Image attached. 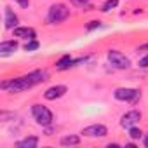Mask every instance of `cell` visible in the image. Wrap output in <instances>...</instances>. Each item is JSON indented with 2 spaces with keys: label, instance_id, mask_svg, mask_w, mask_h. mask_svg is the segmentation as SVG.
Segmentation results:
<instances>
[{
  "label": "cell",
  "instance_id": "8",
  "mask_svg": "<svg viewBox=\"0 0 148 148\" xmlns=\"http://www.w3.org/2000/svg\"><path fill=\"white\" fill-rule=\"evenodd\" d=\"M66 91H68L66 86H52V87H49V89L44 92V98L49 99V101H54V99L63 98V96L66 94Z\"/></svg>",
  "mask_w": 148,
  "mask_h": 148
},
{
  "label": "cell",
  "instance_id": "5",
  "mask_svg": "<svg viewBox=\"0 0 148 148\" xmlns=\"http://www.w3.org/2000/svg\"><path fill=\"white\" fill-rule=\"evenodd\" d=\"M108 61L119 70H127L131 66V59L125 54H122L120 51H113V49L108 51Z\"/></svg>",
  "mask_w": 148,
  "mask_h": 148
},
{
  "label": "cell",
  "instance_id": "18",
  "mask_svg": "<svg viewBox=\"0 0 148 148\" xmlns=\"http://www.w3.org/2000/svg\"><path fill=\"white\" fill-rule=\"evenodd\" d=\"M89 2H91V0H71V4L77 5V7H87Z\"/></svg>",
  "mask_w": 148,
  "mask_h": 148
},
{
  "label": "cell",
  "instance_id": "13",
  "mask_svg": "<svg viewBox=\"0 0 148 148\" xmlns=\"http://www.w3.org/2000/svg\"><path fill=\"white\" fill-rule=\"evenodd\" d=\"M59 143H61V146H77V145H80V138L75 134H66L61 138Z\"/></svg>",
  "mask_w": 148,
  "mask_h": 148
},
{
  "label": "cell",
  "instance_id": "1",
  "mask_svg": "<svg viewBox=\"0 0 148 148\" xmlns=\"http://www.w3.org/2000/svg\"><path fill=\"white\" fill-rule=\"evenodd\" d=\"M47 71L45 70H35V71H30L28 75H23V77H18V79H11V80H5L2 82V89L7 91V92H23L30 87H33L35 84H40L44 80H47Z\"/></svg>",
  "mask_w": 148,
  "mask_h": 148
},
{
  "label": "cell",
  "instance_id": "10",
  "mask_svg": "<svg viewBox=\"0 0 148 148\" xmlns=\"http://www.w3.org/2000/svg\"><path fill=\"white\" fill-rule=\"evenodd\" d=\"M14 37L25 38V40H33V38L37 37V33H35V30L30 28V26H18V28H14Z\"/></svg>",
  "mask_w": 148,
  "mask_h": 148
},
{
  "label": "cell",
  "instance_id": "17",
  "mask_svg": "<svg viewBox=\"0 0 148 148\" xmlns=\"http://www.w3.org/2000/svg\"><path fill=\"white\" fill-rule=\"evenodd\" d=\"M38 45H40V44H38V40H35V38H33V40H30V42L25 45V51H28V52L37 51V49H38Z\"/></svg>",
  "mask_w": 148,
  "mask_h": 148
},
{
  "label": "cell",
  "instance_id": "6",
  "mask_svg": "<svg viewBox=\"0 0 148 148\" xmlns=\"http://www.w3.org/2000/svg\"><path fill=\"white\" fill-rule=\"evenodd\" d=\"M139 120H141V112L139 110H129L120 117V125L124 129H129V127L136 125Z\"/></svg>",
  "mask_w": 148,
  "mask_h": 148
},
{
  "label": "cell",
  "instance_id": "11",
  "mask_svg": "<svg viewBox=\"0 0 148 148\" xmlns=\"http://www.w3.org/2000/svg\"><path fill=\"white\" fill-rule=\"evenodd\" d=\"M38 138L37 136H26V138H23V139H19L18 143H16V146L18 148H37L38 146Z\"/></svg>",
  "mask_w": 148,
  "mask_h": 148
},
{
  "label": "cell",
  "instance_id": "21",
  "mask_svg": "<svg viewBox=\"0 0 148 148\" xmlns=\"http://www.w3.org/2000/svg\"><path fill=\"white\" fill-rule=\"evenodd\" d=\"M98 26H99V21H91V25L87 26V30L91 32V30H94V28H98Z\"/></svg>",
  "mask_w": 148,
  "mask_h": 148
},
{
  "label": "cell",
  "instance_id": "20",
  "mask_svg": "<svg viewBox=\"0 0 148 148\" xmlns=\"http://www.w3.org/2000/svg\"><path fill=\"white\" fill-rule=\"evenodd\" d=\"M14 2H18V4H19L23 9H26V7L30 5V0H14Z\"/></svg>",
  "mask_w": 148,
  "mask_h": 148
},
{
  "label": "cell",
  "instance_id": "15",
  "mask_svg": "<svg viewBox=\"0 0 148 148\" xmlns=\"http://www.w3.org/2000/svg\"><path fill=\"white\" fill-rule=\"evenodd\" d=\"M119 5V0H106V2L103 4V7H101V11L103 12H110L112 9H115Z\"/></svg>",
  "mask_w": 148,
  "mask_h": 148
},
{
  "label": "cell",
  "instance_id": "2",
  "mask_svg": "<svg viewBox=\"0 0 148 148\" xmlns=\"http://www.w3.org/2000/svg\"><path fill=\"white\" fill-rule=\"evenodd\" d=\"M70 16V9L64 5V4H52L49 7V12H47V19L49 23H63L64 19H68Z\"/></svg>",
  "mask_w": 148,
  "mask_h": 148
},
{
  "label": "cell",
  "instance_id": "14",
  "mask_svg": "<svg viewBox=\"0 0 148 148\" xmlns=\"http://www.w3.org/2000/svg\"><path fill=\"white\" fill-rule=\"evenodd\" d=\"M73 64H75V61L71 59L70 54H66V56H63V58L56 63V68H58V70H66V68H70V66H73Z\"/></svg>",
  "mask_w": 148,
  "mask_h": 148
},
{
  "label": "cell",
  "instance_id": "19",
  "mask_svg": "<svg viewBox=\"0 0 148 148\" xmlns=\"http://www.w3.org/2000/svg\"><path fill=\"white\" fill-rule=\"evenodd\" d=\"M138 64H139V66H141V68H148V54H146V56H145V58H141V59H139V63H138Z\"/></svg>",
  "mask_w": 148,
  "mask_h": 148
},
{
  "label": "cell",
  "instance_id": "3",
  "mask_svg": "<svg viewBox=\"0 0 148 148\" xmlns=\"http://www.w3.org/2000/svg\"><path fill=\"white\" fill-rule=\"evenodd\" d=\"M32 115H33V119L37 120V124L38 125H51L52 124V112L47 108V106H44V105H33L32 106Z\"/></svg>",
  "mask_w": 148,
  "mask_h": 148
},
{
  "label": "cell",
  "instance_id": "16",
  "mask_svg": "<svg viewBox=\"0 0 148 148\" xmlns=\"http://www.w3.org/2000/svg\"><path fill=\"white\" fill-rule=\"evenodd\" d=\"M143 136V132H141V129H138L136 125H132V127H129V138L131 139H139Z\"/></svg>",
  "mask_w": 148,
  "mask_h": 148
},
{
  "label": "cell",
  "instance_id": "4",
  "mask_svg": "<svg viewBox=\"0 0 148 148\" xmlns=\"http://www.w3.org/2000/svg\"><path fill=\"white\" fill-rule=\"evenodd\" d=\"M113 96L115 99L119 101H127V103H136L141 96V92L138 89H132V87H119L113 91Z\"/></svg>",
  "mask_w": 148,
  "mask_h": 148
},
{
  "label": "cell",
  "instance_id": "9",
  "mask_svg": "<svg viewBox=\"0 0 148 148\" xmlns=\"http://www.w3.org/2000/svg\"><path fill=\"white\" fill-rule=\"evenodd\" d=\"M4 23H5V28H7V30H14V28H18L19 18H18V14H16L11 7H5V18H4Z\"/></svg>",
  "mask_w": 148,
  "mask_h": 148
},
{
  "label": "cell",
  "instance_id": "7",
  "mask_svg": "<svg viewBox=\"0 0 148 148\" xmlns=\"http://www.w3.org/2000/svg\"><path fill=\"white\" fill-rule=\"evenodd\" d=\"M80 134H84V136H87V138H105V136L108 134V129H106V125H103V124H92V125L84 127Z\"/></svg>",
  "mask_w": 148,
  "mask_h": 148
},
{
  "label": "cell",
  "instance_id": "23",
  "mask_svg": "<svg viewBox=\"0 0 148 148\" xmlns=\"http://www.w3.org/2000/svg\"><path fill=\"white\" fill-rule=\"evenodd\" d=\"M139 49H143V51H145V49H148V44H145V45H141Z\"/></svg>",
  "mask_w": 148,
  "mask_h": 148
},
{
  "label": "cell",
  "instance_id": "22",
  "mask_svg": "<svg viewBox=\"0 0 148 148\" xmlns=\"http://www.w3.org/2000/svg\"><path fill=\"white\" fill-rule=\"evenodd\" d=\"M143 143H145V146H146V148H148V132H146V134H145V139H143Z\"/></svg>",
  "mask_w": 148,
  "mask_h": 148
},
{
  "label": "cell",
  "instance_id": "12",
  "mask_svg": "<svg viewBox=\"0 0 148 148\" xmlns=\"http://www.w3.org/2000/svg\"><path fill=\"white\" fill-rule=\"evenodd\" d=\"M18 49V42L16 40H4L2 44H0V52H2L4 56L9 54V52H16Z\"/></svg>",
  "mask_w": 148,
  "mask_h": 148
}]
</instances>
